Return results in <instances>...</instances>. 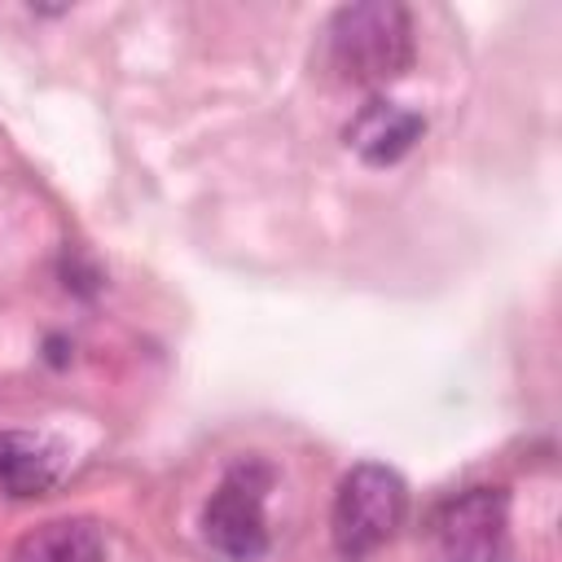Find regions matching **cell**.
Listing matches in <instances>:
<instances>
[{
    "label": "cell",
    "mask_w": 562,
    "mask_h": 562,
    "mask_svg": "<svg viewBox=\"0 0 562 562\" xmlns=\"http://www.w3.org/2000/svg\"><path fill=\"white\" fill-rule=\"evenodd\" d=\"M329 66L347 83L382 88L413 66V18L404 4L364 0L329 18Z\"/></svg>",
    "instance_id": "6da1fadb"
},
{
    "label": "cell",
    "mask_w": 562,
    "mask_h": 562,
    "mask_svg": "<svg viewBox=\"0 0 562 562\" xmlns=\"http://www.w3.org/2000/svg\"><path fill=\"white\" fill-rule=\"evenodd\" d=\"M404 509H408V487L391 465H378V461L351 465L338 483L334 514H329V536L338 558L360 562L378 553L404 522Z\"/></svg>",
    "instance_id": "7a4b0ae2"
},
{
    "label": "cell",
    "mask_w": 562,
    "mask_h": 562,
    "mask_svg": "<svg viewBox=\"0 0 562 562\" xmlns=\"http://www.w3.org/2000/svg\"><path fill=\"white\" fill-rule=\"evenodd\" d=\"M277 483V470L259 457H237L215 492L202 505V536L215 553L233 562H255L268 553V492Z\"/></svg>",
    "instance_id": "3957f363"
},
{
    "label": "cell",
    "mask_w": 562,
    "mask_h": 562,
    "mask_svg": "<svg viewBox=\"0 0 562 562\" xmlns=\"http://www.w3.org/2000/svg\"><path fill=\"white\" fill-rule=\"evenodd\" d=\"M435 562H509V496L505 487H465L430 518Z\"/></svg>",
    "instance_id": "277c9868"
},
{
    "label": "cell",
    "mask_w": 562,
    "mask_h": 562,
    "mask_svg": "<svg viewBox=\"0 0 562 562\" xmlns=\"http://www.w3.org/2000/svg\"><path fill=\"white\" fill-rule=\"evenodd\" d=\"M422 132H426V119H422L417 110L395 105V101H386V97H369V101L351 114V123L342 127V140H347V149H351L360 162H369V167H391V162H400V158L422 140Z\"/></svg>",
    "instance_id": "5b68a950"
},
{
    "label": "cell",
    "mask_w": 562,
    "mask_h": 562,
    "mask_svg": "<svg viewBox=\"0 0 562 562\" xmlns=\"http://www.w3.org/2000/svg\"><path fill=\"white\" fill-rule=\"evenodd\" d=\"M66 448L40 430H0V496L31 501L61 483Z\"/></svg>",
    "instance_id": "8992f818"
},
{
    "label": "cell",
    "mask_w": 562,
    "mask_h": 562,
    "mask_svg": "<svg viewBox=\"0 0 562 562\" xmlns=\"http://www.w3.org/2000/svg\"><path fill=\"white\" fill-rule=\"evenodd\" d=\"M13 562H105V540L88 518H48L18 540Z\"/></svg>",
    "instance_id": "52a82bcc"
},
{
    "label": "cell",
    "mask_w": 562,
    "mask_h": 562,
    "mask_svg": "<svg viewBox=\"0 0 562 562\" xmlns=\"http://www.w3.org/2000/svg\"><path fill=\"white\" fill-rule=\"evenodd\" d=\"M61 277H66V290H70V294L92 299V294L101 290V268H97L83 250H75V246H66V255H61Z\"/></svg>",
    "instance_id": "ba28073f"
},
{
    "label": "cell",
    "mask_w": 562,
    "mask_h": 562,
    "mask_svg": "<svg viewBox=\"0 0 562 562\" xmlns=\"http://www.w3.org/2000/svg\"><path fill=\"white\" fill-rule=\"evenodd\" d=\"M48 360L53 364H66V338H48Z\"/></svg>",
    "instance_id": "9c48e42d"
}]
</instances>
